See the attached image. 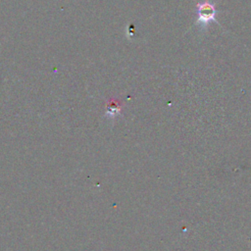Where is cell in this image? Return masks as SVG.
Here are the masks:
<instances>
[{
    "label": "cell",
    "instance_id": "1",
    "mask_svg": "<svg viewBox=\"0 0 251 251\" xmlns=\"http://www.w3.org/2000/svg\"><path fill=\"white\" fill-rule=\"evenodd\" d=\"M218 13L215 3L204 0L201 2H198L196 4V21L195 24L199 25L202 29L207 28V26L210 25V23H215L218 25L221 26L219 22L216 19V14Z\"/></svg>",
    "mask_w": 251,
    "mask_h": 251
},
{
    "label": "cell",
    "instance_id": "2",
    "mask_svg": "<svg viewBox=\"0 0 251 251\" xmlns=\"http://www.w3.org/2000/svg\"><path fill=\"white\" fill-rule=\"evenodd\" d=\"M119 109H120L119 104L116 101H112V103L108 105V111H112V113L118 112Z\"/></svg>",
    "mask_w": 251,
    "mask_h": 251
}]
</instances>
